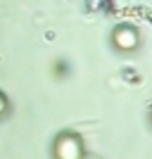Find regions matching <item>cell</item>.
Listing matches in <instances>:
<instances>
[{
    "label": "cell",
    "instance_id": "6da1fadb",
    "mask_svg": "<svg viewBox=\"0 0 152 159\" xmlns=\"http://www.w3.org/2000/svg\"><path fill=\"white\" fill-rule=\"evenodd\" d=\"M57 152H60L62 159H76L79 157V143L74 138H64L60 145H57Z\"/></svg>",
    "mask_w": 152,
    "mask_h": 159
},
{
    "label": "cell",
    "instance_id": "7a4b0ae2",
    "mask_svg": "<svg viewBox=\"0 0 152 159\" xmlns=\"http://www.w3.org/2000/svg\"><path fill=\"white\" fill-rule=\"evenodd\" d=\"M117 43H119L121 48H131L133 43H136V33L128 31V29H124V31L117 33Z\"/></svg>",
    "mask_w": 152,
    "mask_h": 159
},
{
    "label": "cell",
    "instance_id": "3957f363",
    "mask_svg": "<svg viewBox=\"0 0 152 159\" xmlns=\"http://www.w3.org/2000/svg\"><path fill=\"white\" fill-rule=\"evenodd\" d=\"M2 107H5V102H2V98H0V112H2Z\"/></svg>",
    "mask_w": 152,
    "mask_h": 159
}]
</instances>
